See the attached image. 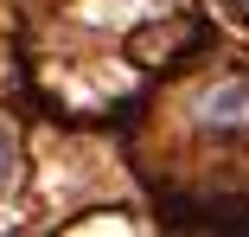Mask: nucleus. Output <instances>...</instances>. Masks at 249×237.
I'll list each match as a JSON object with an SVG mask.
<instances>
[{"mask_svg": "<svg viewBox=\"0 0 249 237\" xmlns=\"http://www.w3.org/2000/svg\"><path fill=\"white\" fill-rule=\"evenodd\" d=\"M198 128L205 135H243L249 128V77H217L198 90V103H192Z\"/></svg>", "mask_w": 249, "mask_h": 237, "instance_id": "1", "label": "nucleus"}, {"mask_svg": "<svg viewBox=\"0 0 249 237\" xmlns=\"http://www.w3.org/2000/svg\"><path fill=\"white\" fill-rule=\"evenodd\" d=\"M13 167H19V154H13V141H7V128H0V193L13 186Z\"/></svg>", "mask_w": 249, "mask_h": 237, "instance_id": "2", "label": "nucleus"}, {"mask_svg": "<svg viewBox=\"0 0 249 237\" xmlns=\"http://www.w3.org/2000/svg\"><path fill=\"white\" fill-rule=\"evenodd\" d=\"M236 13H243V20H249V0H236Z\"/></svg>", "mask_w": 249, "mask_h": 237, "instance_id": "3", "label": "nucleus"}]
</instances>
